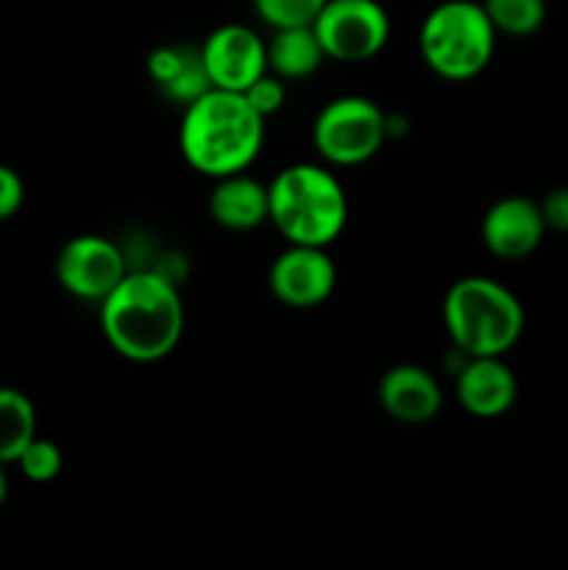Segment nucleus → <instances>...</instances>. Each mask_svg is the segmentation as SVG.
Masks as SVG:
<instances>
[{"label":"nucleus","mask_w":568,"mask_h":570,"mask_svg":"<svg viewBox=\"0 0 568 570\" xmlns=\"http://www.w3.org/2000/svg\"><path fill=\"white\" fill-rule=\"evenodd\" d=\"M17 465H20L22 476H26L28 482L48 484L53 482L61 473V468H65V454H61L59 445L50 443V440L33 438L31 443L26 445V451L20 454V460H17Z\"/></svg>","instance_id":"obj_20"},{"label":"nucleus","mask_w":568,"mask_h":570,"mask_svg":"<svg viewBox=\"0 0 568 570\" xmlns=\"http://www.w3.org/2000/svg\"><path fill=\"white\" fill-rule=\"evenodd\" d=\"M376 395L382 410L393 421L407 423V426L434 421L443 406V390H440L438 379L427 367L412 365V362L388 367L384 376L379 379Z\"/></svg>","instance_id":"obj_13"},{"label":"nucleus","mask_w":568,"mask_h":570,"mask_svg":"<svg viewBox=\"0 0 568 570\" xmlns=\"http://www.w3.org/2000/svg\"><path fill=\"white\" fill-rule=\"evenodd\" d=\"M6 499H9V479H6L3 465H0V507L6 504Z\"/></svg>","instance_id":"obj_24"},{"label":"nucleus","mask_w":568,"mask_h":570,"mask_svg":"<svg viewBox=\"0 0 568 570\" xmlns=\"http://www.w3.org/2000/svg\"><path fill=\"white\" fill-rule=\"evenodd\" d=\"M390 120L382 106L362 95L334 98L312 122V142L323 161L334 167L365 165L382 150Z\"/></svg>","instance_id":"obj_6"},{"label":"nucleus","mask_w":568,"mask_h":570,"mask_svg":"<svg viewBox=\"0 0 568 570\" xmlns=\"http://www.w3.org/2000/svg\"><path fill=\"white\" fill-rule=\"evenodd\" d=\"M267 42V70L282 81H298V78L315 76L317 67L326 61L321 39L312 26L273 28Z\"/></svg>","instance_id":"obj_16"},{"label":"nucleus","mask_w":568,"mask_h":570,"mask_svg":"<svg viewBox=\"0 0 568 570\" xmlns=\"http://www.w3.org/2000/svg\"><path fill=\"white\" fill-rule=\"evenodd\" d=\"M131 271L126 250L100 234H78L61 245L56 256V278L81 301H104Z\"/></svg>","instance_id":"obj_8"},{"label":"nucleus","mask_w":568,"mask_h":570,"mask_svg":"<svg viewBox=\"0 0 568 570\" xmlns=\"http://www.w3.org/2000/svg\"><path fill=\"white\" fill-rule=\"evenodd\" d=\"M546 232L540 204L523 195L496 200L482 217V243L499 259H523L543 243Z\"/></svg>","instance_id":"obj_11"},{"label":"nucleus","mask_w":568,"mask_h":570,"mask_svg":"<svg viewBox=\"0 0 568 570\" xmlns=\"http://www.w3.org/2000/svg\"><path fill=\"white\" fill-rule=\"evenodd\" d=\"M209 215L228 232H254L267 220V184L245 173L215 178L209 193Z\"/></svg>","instance_id":"obj_14"},{"label":"nucleus","mask_w":568,"mask_h":570,"mask_svg":"<svg viewBox=\"0 0 568 570\" xmlns=\"http://www.w3.org/2000/svg\"><path fill=\"white\" fill-rule=\"evenodd\" d=\"M265 145V117L243 92L206 89L184 106L178 148L184 161L206 178L245 173Z\"/></svg>","instance_id":"obj_2"},{"label":"nucleus","mask_w":568,"mask_h":570,"mask_svg":"<svg viewBox=\"0 0 568 570\" xmlns=\"http://www.w3.org/2000/svg\"><path fill=\"white\" fill-rule=\"evenodd\" d=\"M33 438H37L33 401L22 390L0 387V465L20 460Z\"/></svg>","instance_id":"obj_17"},{"label":"nucleus","mask_w":568,"mask_h":570,"mask_svg":"<svg viewBox=\"0 0 568 570\" xmlns=\"http://www.w3.org/2000/svg\"><path fill=\"white\" fill-rule=\"evenodd\" d=\"M443 323L460 354L505 356L523 334V306L496 278L466 276L445 293Z\"/></svg>","instance_id":"obj_4"},{"label":"nucleus","mask_w":568,"mask_h":570,"mask_svg":"<svg viewBox=\"0 0 568 570\" xmlns=\"http://www.w3.org/2000/svg\"><path fill=\"white\" fill-rule=\"evenodd\" d=\"M22 200H26V187L14 167L0 165V220H9L20 212Z\"/></svg>","instance_id":"obj_22"},{"label":"nucleus","mask_w":568,"mask_h":570,"mask_svg":"<svg viewBox=\"0 0 568 570\" xmlns=\"http://www.w3.org/2000/svg\"><path fill=\"white\" fill-rule=\"evenodd\" d=\"M312 31L326 59L356 65L382 53L390 39V17L379 0H326Z\"/></svg>","instance_id":"obj_7"},{"label":"nucleus","mask_w":568,"mask_h":570,"mask_svg":"<svg viewBox=\"0 0 568 570\" xmlns=\"http://www.w3.org/2000/svg\"><path fill=\"white\" fill-rule=\"evenodd\" d=\"M198 50L215 89L245 92L256 78L267 72V42L254 28L239 22L215 28Z\"/></svg>","instance_id":"obj_10"},{"label":"nucleus","mask_w":568,"mask_h":570,"mask_svg":"<svg viewBox=\"0 0 568 570\" xmlns=\"http://www.w3.org/2000/svg\"><path fill=\"white\" fill-rule=\"evenodd\" d=\"M148 72L156 87L182 106L193 104L198 95L212 89L204 59H200V50L182 48V45L156 48L148 56Z\"/></svg>","instance_id":"obj_15"},{"label":"nucleus","mask_w":568,"mask_h":570,"mask_svg":"<svg viewBox=\"0 0 568 570\" xmlns=\"http://www.w3.org/2000/svg\"><path fill=\"white\" fill-rule=\"evenodd\" d=\"M496 33L532 37L546 22V0H482Z\"/></svg>","instance_id":"obj_18"},{"label":"nucleus","mask_w":568,"mask_h":570,"mask_svg":"<svg viewBox=\"0 0 568 570\" xmlns=\"http://www.w3.org/2000/svg\"><path fill=\"white\" fill-rule=\"evenodd\" d=\"M243 95H245V100H248V104L254 106L262 117H265V120L271 115H276V111L284 106V100H287L284 81L278 76H273L271 70H267L262 78H256V81L251 83Z\"/></svg>","instance_id":"obj_21"},{"label":"nucleus","mask_w":568,"mask_h":570,"mask_svg":"<svg viewBox=\"0 0 568 570\" xmlns=\"http://www.w3.org/2000/svg\"><path fill=\"white\" fill-rule=\"evenodd\" d=\"M104 337L123 360L159 362L178 348L184 334V304L176 282L159 271H128L100 301Z\"/></svg>","instance_id":"obj_1"},{"label":"nucleus","mask_w":568,"mask_h":570,"mask_svg":"<svg viewBox=\"0 0 568 570\" xmlns=\"http://www.w3.org/2000/svg\"><path fill=\"white\" fill-rule=\"evenodd\" d=\"M326 0H254V11L267 28L312 26Z\"/></svg>","instance_id":"obj_19"},{"label":"nucleus","mask_w":568,"mask_h":570,"mask_svg":"<svg viewBox=\"0 0 568 570\" xmlns=\"http://www.w3.org/2000/svg\"><path fill=\"white\" fill-rule=\"evenodd\" d=\"M540 212H543L546 228H551V232H568V187L551 189L540 200Z\"/></svg>","instance_id":"obj_23"},{"label":"nucleus","mask_w":568,"mask_h":570,"mask_svg":"<svg viewBox=\"0 0 568 570\" xmlns=\"http://www.w3.org/2000/svg\"><path fill=\"white\" fill-rule=\"evenodd\" d=\"M457 401L473 417H501L518 399V379L505 356H468L454 382Z\"/></svg>","instance_id":"obj_12"},{"label":"nucleus","mask_w":568,"mask_h":570,"mask_svg":"<svg viewBox=\"0 0 568 570\" xmlns=\"http://www.w3.org/2000/svg\"><path fill=\"white\" fill-rule=\"evenodd\" d=\"M267 220L287 243L329 248L349 223V198L329 167L301 161L267 184Z\"/></svg>","instance_id":"obj_3"},{"label":"nucleus","mask_w":568,"mask_h":570,"mask_svg":"<svg viewBox=\"0 0 568 570\" xmlns=\"http://www.w3.org/2000/svg\"><path fill=\"white\" fill-rule=\"evenodd\" d=\"M267 284L278 304L290 309H315L332 298L337 287V267L326 248L287 243V248L273 259Z\"/></svg>","instance_id":"obj_9"},{"label":"nucleus","mask_w":568,"mask_h":570,"mask_svg":"<svg viewBox=\"0 0 568 570\" xmlns=\"http://www.w3.org/2000/svg\"><path fill=\"white\" fill-rule=\"evenodd\" d=\"M418 48L434 76L471 81L493 59L496 28L477 0H443L423 17Z\"/></svg>","instance_id":"obj_5"}]
</instances>
